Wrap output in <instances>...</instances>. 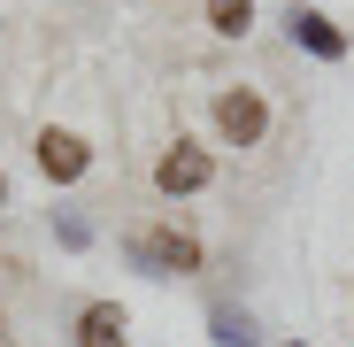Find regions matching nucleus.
I'll use <instances>...</instances> for the list:
<instances>
[{"instance_id":"nucleus-3","label":"nucleus","mask_w":354,"mask_h":347,"mask_svg":"<svg viewBox=\"0 0 354 347\" xmlns=\"http://www.w3.org/2000/svg\"><path fill=\"white\" fill-rule=\"evenodd\" d=\"M216 178V162H208V147H193V139H177V147H162V162H154V193H201Z\"/></svg>"},{"instance_id":"nucleus-5","label":"nucleus","mask_w":354,"mask_h":347,"mask_svg":"<svg viewBox=\"0 0 354 347\" xmlns=\"http://www.w3.org/2000/svg\"><path fill=\"white\" fill-rule=\"evenodd\" d=\"M285 31H292V46H308L316 62H339V54H346V31H339L324 8H301V0H292V8H285Z\"/></svg>"},{"instance_id":"nucleus-6","label":"nucleus","mask_w":354,"mask_h":347,"mask_svg":"<svg viewBox=\"0 0 354 347\" xmlns=\"http://www.w3.org/2000/svg\"><path fill=\"white\" fill-rule=\"evenodd\" d=\"M124 339H131L124 301H93V309L77 317V347H124Z\"/></svg>"},{"instance_id":"nucleus-10","label":"nucleus","mask_w":354,"mask_h":347,"mask_svg":"<svg viewBox=\"0 0 354 347\" xmlns=\"http://www.w3.org/2000/svg\"><path fill=\"white\" fill-rule=\"evenodd\" d=\"M292 347H301V339H292Z\"/></svg>"},{"instance_id":"nucleus-1","label":"nucleus","mask_w":354,"mask_h":347,"mask_svg":"<svg viewBox=\"0 0 354 347\" xmlns=\"http://www.w3.org/2000/svg\"><path fill=\"white\" fill-rule=\"evenodd\" d=\"M216 132H223V147H262L270 100H262L254 85H223V93H216Z\"/></svg>"},{"instance_id":"nucleus-8","label":"nucleus","mask_w":354,"mask_h":347,"mask_svg":"<svg viewBox=\"0 0 354 347\" xmlns=\"http://www.w3.org/2000/svg\"><path fill=\"white\" fill-rule=\"evenodd\" d=\"M208 324H216V347H262V332H254L247 309H216Z\"/></svg>"},{"instance_id":"nucleus-7","label":"nucleus","mask_w":354,"mask_h":347,"mask_svg":"<svg viewBox=\"0 0 354 347\" xmlns=\"http://www.w3.org/2000/svg\"><path fill=\"white\" fill-rule=\"evenodd\" d=\"M201 16L216 39H247L254 31V0H201Z\"/></svg>"},{"instance_id":"nucleus-4","label":"nucleus","mask_w":354,"mask_h":347,"mask_svg":"<svg viewBox=\"0 0 354 347\" xmlns=\"http://www.w3.org/2000/svg\"><path fill=\"white\" fill-rule=\"evenodd\" d=\"M31 154H39V170H46V178H54V186H77V178H85V170H93V147H85L77 132H62V124H46Z\"/></svg>"},{"instance_id":"nucleus-2","label":"nucleus","mask_w":354,"mask_h":347,"mask_svg":"<svg viewBox=\"0 0 354 347\" xmlns=\"http://www.w3.org/2000/svg\"><path fill=\"white\" fill-rule=\"evenodd\" d=\"M131 263L139 270H154V278H185V270H201V240L193 231H131Z\"/></svg>"},{"instance_id":"nucleus-9","label":"nucleus","mask_w":354,"mask_h":347,"mask_svg":"<svg viewBox=\"0 0 354 347\" xmlns=\"http://www.w3.org/2000/svg\"><path fill=\"white\" fill-rule=\"evenodd\" d=\"M0 208H8V178H0Z\"/></svg>"}]
</instances>
